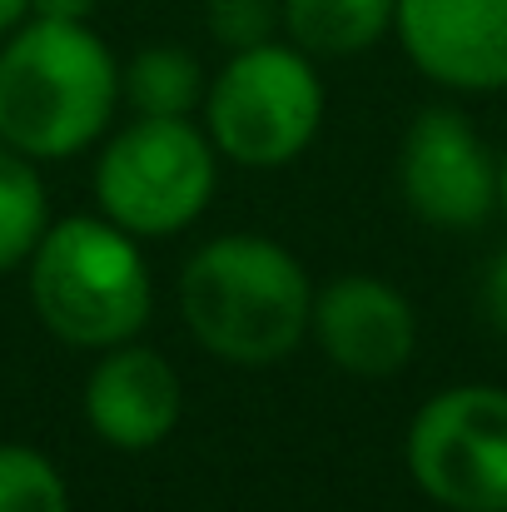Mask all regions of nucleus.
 Segmentation results:
<instances>
[{"label":"nucleus","instance_id":"f257e3e1","mask_svg":"<svg viewBox=\"0 0 507 512\" xmlns=\"http://www.w3.org/2000/svg\"><path fill=\"white\" fill-rule=\"evenodd\" d=\"M120 105V60L80 20L30 15L0 45V145L70 160L95 145Z\"/></svg>","mask_w":507,"mask_h":512},{"label":"nucleus","instance_id":"f03ea898","mask_svg":"<svg viewBox=\"0 0 507 512\" xmlns=\"http://www.w3.org/2000/svg\"><path fill=\"white\" fill-rule=\"evenodd\" d=\"M179 314L194 343L224 363H279L314 329L304 264L259 234H224L194 249L179 274Z\"/></svg>","mask_w":507,"mask_h":512},{"label":"nucleus","instance_id":"7ed1b4c3","mask_svg":"<svg viewBox=\"0 0 507 512\" xmlns=\"http://www.w3.org/2000/svg\"><path fill=\"white\" fill-rule=\"evenodd\" d=\"M30 304L40 324L75 348H115L140 339L155 314V284L140 239L105 214H75L45 229L30 254Z\"/></svg>","mask_w":507,"mask_h":512},{"label":"nucleus","instance_id":"20e7f679","mask_svg":"<svg viewBox=\"0 0 507 512\" xmlns=\"http://www.w3.org/2000/svg\"><path fill=\"white\" fill-rule=\"evenodd\" d=\"M294 40H269L229 55L209 80L204 130L214 150L244 170H279L299 160L324 125V80Z\"/></svg>","mask_w":507,"mask_h":512},{"label":"nucleus","instance_id":"39448f33","mask_svg":"<svg viewBox=\"0 0 507 512\" xmlns=\"http://www.w3.org/2000/svg\"><path fill=\"white\" fill-rule=\"evenodd\" d=\"M219 179V150L194 120H140L120 130L95 165V199L110 224L135 239L189 229Z\"/></svg>","mask_w":507,"mask_h":512},{"label":"nucleus","instance_id":"423d86ee","mask_svg":"<svg viewBox=\"0 0 507 512\" xmlns=\"http://www.w3.org/2000/svg\"><path fill=\"white\" fill-rule=\"evenodd\" d=\"M418 493L448 512H507V388L458 383L433 393L403 443Z\"/></svg>","mask_w":507,"mask_h":512},{"label":"nucleus","instance_id":"0eeeda50","mask_svg":"<svg viewBox=\"0 0 507 512\" xmlns=\"http://www.w3.org/2000/svg\"><path fill=\"white\" fill-rule=\"evenodd\" d=\"M398 189L403 204L433 229H483L498 214V160L463 110L428 105L403 135Z\"/></svg>","mask_w":507,"mask_h":512},{"label":"nucleus","instance_id":"6e6552de","mask_svg":"<svg viewBox=\"0 0 507 512\" xmlns=\"http://www.w3.org/2000/svg\"><path fill=\"white\" fill-rule=\"evenodd\" d=\"M403 55L443 90H507V0H398Z\"/></svg>","mask_w":507,"mask_h":512},{"label":"nucleus","instance_id":"1a4fd4ad","mask_svg":"<svg viewBox=\"0 0 507 512\" xmlns=\"http://www.w3.org/2000/svg\"><path fill=\"white\" fill-rule=\"evenodd\" d=\"M314 339L324 358L353 378H388L413 358L418 319L413 304L368 274L334 279L314 294Z\"/></svg>","mask_w":507,"mask_h":512},{"label":"nucleus","instance_id":"9d476101","mask_svg":"<svg viewBox=\"0 0 507 512\" xmlns=\"http://www.w3.org/2000/svg\"><path fill=\"white\" fill-rule=\"evenodd\" d=\"M179 413H184V388L174 363L135 339L105 348V358L85 383V418L95 438L125 453H145L165 443Z\"/></svg>","mask_w":507,"mask_h":512},{"label":"nucleus","instance_id":"9b49d317","mask_svg":"<svg viewBox=\"0 0 507 512\" xmlns=\"http://www.w3.org/2000/svg\"><path fill=\"white\" fill-rule=\"evenodd\" d=\"M393 10L398 0H284V35L314 60H338L378 45Z\"/></svg>","mask_w":507,"mask_h":512},{"label":"nucleus","instance_id":"f8f14e48","mask_svg":"<svg viewBox=\"0 0 507 512\" xmlns=\"http://www.w3.org/2000/svg\"><path fill=\"white\" fill-rule=\"evenodd\" d=\"M204 95V65L184 45H145L130 55V65H120V100L140 120H189L204 110Z\"/></svg>","mask_w":507,"mask_h":512},{"label":"nucleus","instance_id":"ddd939ff","mask_svg":"<svg viewBox=\"0 0 507 512\" xmlns=\"http://www.w3.org/2000/svg\"><path fill=\"white\" fill-rule=\"evenodd\" d=\"M45 229H50V199L35 174V160L0 145V274L30 264Z\"/></svg>","mask_w":507,"mask_h":512},{"label":"nucleus","instance_id":"4468645a","mask_svg":"<svg viewBox=\"0 0 507 512\" xmlns=\"http://www.w3.org/2000/svg\"><path fill=\"white\" fill-rule=\"evenodd\" d=\"M0 512H70V488L40 448L0 443Z\"/></svg>","mask_w":507,"mask_h":512},{"label":"nucleus","instance_id":"2eb2a0df","mask_svg":"<svg viewBox=\"0 0 507 512\" xmlns=\"http://www.w3.org/2000/svg\"><path fill=\"white\" fill-rule=\"evenodd\" d=\"M204 25L214 35V45H224L229 55L254 50L279 40L284 30V0H204Z\"/></svg>","mask_w":507,"mask_h":512},{"label":"nucleus","instance_id":"dca6fc26","mask_svg":"<svg viewBox=\"0 0 507 512\" xmlns=\"http://www.w3.org/2000/svg\"><path fill=\"white\" fill-rule=\"evenodd\" d=\"M483 314H488V324L507 339V249L493 254V264H488V274H483Z\"/></svg>","mask_w":507,"mask_h":512},{"label":"nucleus","instance_id":"f3484780","mask_svg":"<svg viewBox=\"0 0 507 512\" xmlns=\"http://www.w3.org/2000/svg\"><path fill=\"white\" fill-rule=\"evenodd\" d=\"M95 10H100V0H30V15H40V20H80V25H90Z\"/></svg>","mask_w":507,"mask_h":512},{"label":"nucleus","instance_id":"a211bd4d","mask_svg":"<svg viewBox=\"0 0 507 512\" xmlns=\"http://www.w3.org/2000/svg\"><path fill=\"white\" fill-rule=\"evenodd\" d=\"M30 20V0H0V35L20 30Z\"/></svg>","mask_w":507,"mask_h":512},{"label":"nucleus","instance_id":"6ab92c4d","mask_svg":"<svg viewBox=\"0 0 507 512\" xmlns=\"http://www.w3.org/2000/svg\"><path fill=\"white\" fill-rule=\"evenodd\" d=\"M498 214L507 219V155L498 160Z\"/></svg>","mask_w":507,"mask_h":512}]
</instances>
